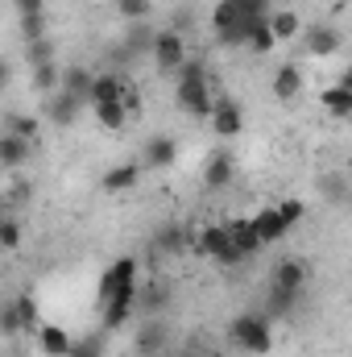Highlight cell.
<instances>
[{"label": "cell", "mask_w": 352, "mask_h": 357, "mask_svg": "<svg viewBox=\"0 0 352 357\" xmlns=\"http://www.w3.org/2000/svg\"><path fill=\"white\" fill-rule=\"evenodd\" d=\"M269 17V0H216L211 29L220 46H249V33Z\"/></svg>", "instance_id": "6da1fadb"}, {"label": "cell", "mask_w": 352, "mask_h": 357, "mask_svg": "<svg viewBox=\"0 0 352 357\" xmlns=\"http://www.w3.org/2000/svg\"><path fill=\"white\" fill-rule=\"evenodd\" d=\"M175 104L191 116V121H211L216 112V96H211V79H207V67L199 59H191L175 79Z\"/></svg>", "instance_id": "7a4b0ae2"}, {"label": "cell", "mask_w": 352, "mask_h": 357, "mask_svg": "<svg viewBox=\"0 0 352 357\" xmlns=\"http://www.w3.org/2000/svg\"><path fill=\"white\" fill-rule=\"evenodd\" d=\"M191 254H199V258H207V262H216V266H241L245 262V254L232 245V237H228V220H220V225H199L195 233H191Z\"/></svg>", "instance_id": "3957f363"}, {"label": "cell", "mask_w": 352, "mask_h": 357, "mask_svg": "<svg viewBox=\"0 0 352 357\" xmlns=\"http://www.w3.org/2000/svg\"><path fill=\"white\" fill-rule=\"evenodd\" d=\"M228 341H232L241 354L262 357V354L273 349V324H269V316H262V312H241V316L228 324Z\"/></svg>", "instance_id": "277c9868"}, {"label": "cell", "mask_w": 352, "mask_h": 357, "mask_svg": "<svg viewBox=\"0 0 352 357\" xmlns=\"http://www.w3.org/2000/svg\"><path fill=\"white\" fill-rule=\"evenodd\" d=\"M104 316H99V324H104V333H116V328H125L129 320H133V312H141V278L137 282H129V287H120L104 307H99Z\"/></svg>", "instance_id": "5b68a950"}, {"label": "cell", "mask_w": 352, "mask_h": 357, "mask_svg": "<svg viewBox=\"0 0 352 357\" xmlns=\"http://www.w3.org/2000/svg\"><path fill=\"white\" fill-rule=\"evenodd\" d=\"M154 67L166 75V79H178V71L191 63V54H186V38L178 33V29H162L158 33V46H154Z\"/></svg>", "instance_id": "8992f818"}, {"label": "cell", "mask_w": 352, "mask_h": 357, "mask_svg": "<svg viewBox=\"0 0 352 357\" xmlns=\"http://www.w3.org/2000/svg\"><path fill=\"white\" fill-rule=\"evenodd\" d=\"M241 129H245V108H241L232 96H220V100H216V112H211V133H216L220 142H237Z\"/></svg>", "instance_id": "52a82bcc"}, {"label": "cell", "mask_w": 352, "mask_h": 357, "mask_svg": "<svg viewBox=\"0 0 352 357\" xmlns=\"http://www.w3.org/2000/svg\"><path fill=\"white\" fill-rule=\"evenodd\" d=\"M137 354L141 357H158L166 354V345H170V324L162 320V316H145L141 320V328H137Z\"/></svg>", "instance_id": "ba28073f"}, {"label": "cell", "mask_w": 352, "mask_h": 357, "mask_svg": "<svg viewBox=\"0 0 352 357\" xmlns=\"http://www.w3.org/2000/svg\"><path fill=\"white\" fill-rule=\"evenodd\" d=\"M129 282H137V258H120V262H112V266L99 274V287H95V299H99V307L120 291V287H129Z\"/></svg>", "instance_id": "9c48e42d"}, {"label": "cell", "mask_w": 352, "mask_h": 357, "mask_svg": "<svg viewBox=\"0 0 352 357\" xmlns=\"http://www.w3.org/2000/svg\"><path fill=\"white\" fill-rule=\"evenodd\" d=\"M303 287H307V262H298V258H282L278 266L269 270V291L303 295Z\"/></svg>", "instance_id": "30bf717a"}, {"label": "cell", "mask_w": 352, "mask_h": 357, "mask_svg": "<svg viewBox=\"0 0 352 357\" xmlns=\"http://www.w3.org/2000/svg\"><path fill=\"white\" fill-rule=\"evenodd\" d=\"M175 158H178V142L166 137V133H154L141 146V167L145 171H166V167H175Z\"/></svg>", "instance_id": "8fae6325"}, {"label": "cell", "mask_w": 352, "mask_h": 357, "mask_svg": "<svg viewBox=\"0 0 352 357\" xmlns=\"http://www.w3.org/2000/svg\"><path fill=\"white\" fill-rule=\"evenodd\" d=\"M79 108H88L79 96H71V91H54V96H46V104H42V112H46V121L50 125H75L79 121Z\"/></svg>", "instance_id": "7c38bea8"}, {"label": "cell", "mask_w": 352, "mask_h": 357, "mask_svg": "<svg viewBox=\"0 0 352 357\" xmlns=\"http://www.w3.org/2000/svg\"><path fill=\"white\" fill-rule=\"evenodd\" d=\"M232 171H237V162H232V150H211L207 154V162H203V187L207 191H224L228 183H232Z\"/></svg>", "instance_id": "4fadbf2b"}, {"label": "cell", "mask_w": 352, "mask_h": 357, "mask_svg": "<svg viewBox=\"0 0 352 357\" xmlns=\"http://www.w3.org/2000/svg\"><path fill=\"white\" fill-rule=\"evenodd\" d=\"M145 175V167H141V158L137 162H116V167H108L104 175H99V187L108 191V195H120V191H133L137 183Z\"/></svg>", "instance_id": "5bb4252c"}, {"label": "cell", "mask_w": 352, "mask_h": 357, "mask_svg": "<svg viewBox=\"0 0 352 357\" xmlns=\"http://www.w3.org/2000/svg\"><path fill=\"white\" fill-rule=\"evenodd\" d=\"M29 158H33V142H25V137L4 129L0 133V167H4V175H17Z\"/></svg>", "instance_id": "9a60e30c"}, {"label": "cell", "mask_w": 352, "mask_h": 357, "mask_svg": "<svg viewBox=\"0 0 352 357\" xmlns=\"http://www.w3.org/2000/svg\"><path fill=\"white\" fill-rule=\"evenodd\" d=\"M303 50H307L311 59L336 54V50H340V29H332V25H311V29H303Z\"/></svg>", "instance_id": "2e32d148"}, {"label": "cell", "mask_w": 352, "mask_h": 357, "mask_svg": "<svg viewBox=\"0 0 352 357\" xmlns=\"http://www.w3.org/2000/svg\"><path fill=\"white\" fill-rule=\"evenodd\" d=\"M249 220H253V229H257V237H262V245H273V241H282V237L290 233V225L282 220V212H278V204H269V208H262V212H253Z\"/></svg>", "instance_id": "e0dca14e"}, {"label": "cell", "mask_w": 352, "mask_h": 357, "mask_svg": "<svg viewBox=\"0 0 352 357\" xmlns=\"http://www.w3.org/2000/svg\"><path fill=\"white\" fill-rule=\"evenodd\" d=\"M158 33H162V29H154L150 21H129V33H125L120 46H125V54H133V59H137V54H154Z\"/></svg>", "instance_id": "ac0fdd59"}, {"label": "cell", "mask_w": 352, "mask_h": 357, "mask_svg": "<svg viewBox=\"0 0 352 357\" xmlns=\"http://www.w3.org/2000/svg\"><path fill=\"white\" fill-rule=\"evenodd\" d=\"M38 345H42L46 357H71V349H75L71 333L58 328V324H42V328H38Z\"/></svg>", "instance_id": "d6986e66"}, {"label": "cell", "mask_w": 352, "mask_h": 357, "mask_svg": "<svg viewBox=\"0 0 352 357\" xmlns=\"http://www.w3.org/2000/svg\"><path fill=\"white\" fill-rule=\"evenodd\" d=\"M29 88L38 91L42 100L54 96V91H63V67H58V63H38V67H29Z\"/></svg>", "instance_id": "ffe728a7"}, {"label": "cell", "mask_w": 352, "mask_h": 357, "mask_svg": "<svg viewBox=\"0 0 352 357\" xmlns=\"http://www.w3.org/2000/svg\"><path fill=\"white\" fill-rule=\"evenodd\" d=\"M298 91H303V71H298V63H282V67L273 71V96H278L282 104H290V100H298Z\"/></svg>", "instance_id": "44dd1931"}, {"label": "cell", "mask_w": 352, "mask_h": 357, "mask_svg": "<svg viewBox=\"0 0 352 357\" xmlns=\"http://www.w3.org/2000/svg\"><path fill=\"white\" fill-rule=\"evenodd\" d=\"M228 237H232V245L245 254V258H253V254H262V237H257V229H253V220H228Z\"/></svg>", "instance_id": "7402d4cb"}, {"label": "cell", "mask_w": 352, "mask_h": 357, "mask_svg": "<svg viewBox=\"0 0 352 357\" xmlns=\"http://www.w3.org/2000/svg\"><path fill=\"white\" fill-rule=\"evenodd\" d=\"M91 88H95V75H91L88 67H79V63H71V67H63V91H71V96H79L83 104L91 108Z\"/></svg>", "instance_id": "603a6c76"}, {"label": "cell", "mask_w": 352, "mask_h": 357, "mask_svg": "<svg viewBox=\"0 0 352 357\" xmlns=\"http://www.w3.org/2000/svg\"><path fill=\"white\" fill-rule=\"evenodd\" d=\"M269 25H273L278 42H294V38H303V29H307L294 8H273V13H269Z\"/></svg>", "instance_id": "cb8c5ba5"}, {"label": "cell", "mask_w": 352, "mask_h": 357, "mask_svg": "<svg viewBox=\"0 0 352 357\" xmlns=\"http://www.w3.org/2000/svg\"><path fill=\"white\" fill-rule=\"evenodd\" d=\"M4 129L25 137V142H42V116H29V112H4Z\"/></svg>", "instance_id": "d4e9b609"}, {"label": "cell", "mask_w": 352, "mask_h": 357, "mask_svg": "<svg viewBox=\"0 0 352 357\" xmlns=\"http://www.w3.org/2000/svg\"><path fill=\"white\" fill-rule=\"evenodd\" d=\"M95 112V121H99V129H108V133H120L133 116H129V108L120 104V100H112V104H95L91 108Z\"/></svg>", "instance_id": "484cf974"}, {"label": "cell", "mask_w": 352, "mask_h": 357, "mask_svg": "<svg viewBox=\"0 0 352 357\" xmlns=\"http://www.w3.org/2000/svg\"><path fill=\"white\" fill-rule=\"evenodd\" d=\"M323 112H332L336 121H349L352 116V91L349 88H340V84H332V88H323Z\"/></svg>", "instance_id": "4316f807"}, {"label": "cell", "mask_w": 352, "mask_h": 357, "mask_svg": "<svg viewBox=\"0 0 352 357\" xmlns=\"http://www.w3.org/2000/svg\"><path fill=\"white\" fill-rule=\"evenodd\" d=\"M125 96V79L120 75H95V88H91V108L95 104H112Z\"/></svg>", "instance_id": "83f0119b"}, {"label": "cell", "mask_w": 352, "mask_h": 357, "mask_svg": "<svg viewBox=\"0 0 352 357\" xmlns=\"http://www.w3.org/2000/svg\"><path fill=\"white\" fill-rule=\"evenodd\" d=\"M17 25H21V42H42V38H50V33H46V13H21Z\"/></svg>", "instance_id": "f1b7e54d"}, {"label": "cell", "mask_w": 352, "mask_h": 357, "mask_svg": "<svg viewBox=\"0 0 352 357\" xmlns=\"http://www.w3.org/2000/svg\"><path fill=\"white\" fill-rule=\"evenodd\" d=\"M273 46H278V33H273V25H269V17H265L262 25L249 33V50H253V54H269Z\"/></svg>", "instance_id": "f546056e"}, {"label": "cell", "mask_w": 352, "mask_h": 357, "mask_svg": "<svg viewBox=\"0 0 352 357\" xmlns=\"http://www.w3.org/2000/svg\"><path fill=\"white\" fill-rule=\"evenodd\" d=\"M0 245L8 250V254H17L21 250V225H17V216L8 212V216H0Z\"/></svg>", "instance_id": "4dcf8cb0"}, {"label": "cell", "mask_w": 352, "mask_h": 357, "mask_svg": "<svg viewBox=\"0 0 352 357\" xmlns=\"http://www.w3.org/2000/svg\"><path fill=\"white\" fill-rule=\"evenodd\" d=\"M13 303H17V312H21V324H25V333L42 328V316H38V299H33V295H17Z\"/></svg>", "instance_id": "1f68e13d"}, {"label": "cell", "mask_w": 352, "mask_h": 357, "mask_svg": "<svg viewBox=\"0 0 352 357\" xmlns=\"http://www.w3.org/2000/svg\"><path fill=\"white\" fill-rule=\"evenodd\" d=\"M116 13H120L125 21H150L154 0H116Z\"/></svg>", "instance_id": "d6a6232c"}, {"label": "cell", "mask_w": 352, "mask_h": 357, "mask_svg": "<svg viewBox=\"0 0 352 357\" xmlns=\"http://www.w3.org/2000/svg\"><path fill=\"white\" fill-rule=\"evenodd\" d=\"M182 245H191V237H186L178 225H170V229H162V233H158V250H162V254H178Z\"/></svg>", "instance_id": "836d02e7"}, {"label": "cell", "mask_w": 352, "mask_h": 357, "mask_svg": "<svg viewBox=\"0 0 352 357\" xmlns=\"http://www.w3.org/2000/svg\"><path fill=\"white\" fill-rule=\"evenodd\" d=\"M25 59H29V67H38V63H54V42H50V38H42V42H25Z\"/></svg>", "instance_id": "e575fe53"}, {"label": "cell", "mask_w": 352, "mask_h": 357, "mask_svg": "<svg viewBox=\"0 0 352 357\" xmlns=\"http://www.w3.org/2000/svg\"><path fill=\"white\" fill-rule=\"evenodd\" d=\"M166 299H170V291H162V287H158V282H154V287H150V291H141V312H145V316H158V312H162V303H166Z\"/></svg>", "instance_id": "d590c367"}, {"label": "cell", "mask_w": 352, "mask_h": 357, "mask_svg": "<svg viewBox=\"0 0 352 357\" xmlns=\"http://www.w3.org/2000/svg\"><path fill=\"white\" fill-rule=\"evenodd\" d=\"M0 328H4V337H8V341L25 333V324H21V312H17V303H4V312H0Z\"/></svg>", "instance_id": "8d00e7d4"}, {"label": "cell", "mask_w": 352, "mask_h": 357, "mask_svg": "<svg viewBox=\"0 0 352 357\" xmlns=\"http://www.w3.org/2000/svg\"><path fill=\"white\" fill-rule=\"evenodd\" d=\"M278 212H282V220L294 229V225L303 220V212H307V208H303V199H282V204H278Z\"/></svg>", "instance_id": "74e56055"}, {"label": "cell", "mask_w": 352, "mask_h": 357, "mask_svg": "<svg viewBox=\"0 0 352 357\" xmlns=\"http://www.w3.org/2000/svg\"><path fill=\"white\" fill-rule=\"evenodd\" d=\"M71 357H104V345H99V337H88V341H75V349Z\"/></svg>", "instance_id": "f35d334b"}, {"label": "cell", "mask_w": 352, "mask_h": 357, "mask_svg": "<svg viewBox=\"0 0 352 357\" xmlns=\"http://www.w3.org/2000/svg\"><path fill=\"white\" fill-rule=\"evenodd\" d=\"M120 104L129 108V116H133V121L141 116V91L133 88V84H125V96H120Z\"/></svg>", "instance_id": "ab89813d"}, {"label": "cell", "mask_w": 352, "mask_h": 357, "mask_svg": "<svg viewBox=\"0 0 352 357\" xmlns=\"http://www.w3.org/2000/svg\"><path fill=\"white\" fill-rule=\"evenodd\" d=\"M13 8H17V17L21 13H46V0H13Z\"/></svg>", "instance_id": "60d3db41"}, {"label": "cell", "mask_w": 352, "mask_h": 357, "mask_svg": "<svg viewBox=\"0 0 352 357\" xmlns=\"http://www.w3.org/2000/svg\"><path fill=\"white\" fill-rule=\"evenodd\" d=\"M336 84H340V88H349V91H352V67H349V71H340V79H336Z\"/></svg>", "instance_id": "b9f144b4"}, {"label": "cell", "mask_w": 352, "mask_h": 357, "mask_svg": "<svg viewBox=\"0 0 352 357\" xmlns=\"http://www.w3.org/2000/svg\"><path fill=\"white\" fill-rule=\"evenodd\" d=\"M178 357H207V354H203L199 345H186V349H182V354H178Z\"/></svg>", "instance_id": "7bdbcfd3"}]
</instances>
